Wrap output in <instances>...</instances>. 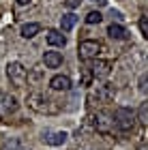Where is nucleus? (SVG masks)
<instances>
[{
    "instance_id": "11",
    "label": "nucleus",
    "mask_w": 148,
    "mask_h": 150,
    "mask_svg": "<svg viewBox=\"0 0 148 150\" xmlns=\"http://www.w3.org/2000/svg\"><path fill=\"white\" fill-rule=\"evenodd\" d=\"M43 62L47 69H58L62 64V54L60 52H45L43 54Z\"/></svg>"
},
{
    "instance_id": "23",
    "label": "nucleus",
    "mask_w": 148,
    "mask_h": 150,
    "mask_svg": "<svg viewBox=\"0 0 148 150\" xmlns=\"http://www.w3.org/2000/svg\"><path fill=\"white\" fill-rule=\"evenodd\" d=\"M30 0H17V4H28Z\"/></svg>"
},
{
    "instance_id": "13",
    "label": "nucleus",
    "mask_w": 148,
    "mask_h": 150,
    "mask_svg": "<svg viewBox=\"0 0 148 150\" xmlns=\"http://www.w3.org/2000/svg\"><path fill=\"white\" fill-rule=\"evenodd\" d=\"M107 35H110V39L123 41V39H127V30H125L120 24H110V28H107Z\"/></svg>"
},
{
    "instance_id": "10",
    "label": "nucleus",
    "mask_w": 148,
    "mask_h": 150,
    "mask_svg": "<svg viewBox=\"0 0 148 150\" xmlns=\"http://www.w3.org/2000/svg\"><path fill=\"white\" fill-rule=\"evenodd\" d=\"M50 88L52 90H69L71 88L69 75H54V77L50 79Z\"/></svg>"
},
{
    "instance_id": "2",
    "label": "nucleus",
    "mask_w": 148,
    "mask_h": 150,
    "mask_svg": "<svg viewBox=\"0 0 148 150\" xmlns=\"http://www.w3.org/2000/svg\"><path fill=\"white\" fill-rule=\"evenodd\" d=\"M90 120H92V127H95V131H97V133H101V135L112 133V129L116 127V122H114V116L107 112V110L97 112Z\"/></svg>"
},
{
    "instance_id": "25",
    "label": "nucleus",
    "mask_w": 148,
    "mask_h": 150,
    "mask_svg": "<svg viewBox=\"0 0 148 150\" xmlns=\"http://www.w3.org/2000/svg\"><path fill=\"white\" fill-rule=\"evenodd\" d=\"M0 120H2V114H0Z\"/></svg>"
},
{
    "instance_id": "12",
    "label": "nucleus",
    "mask_w": 148,
    "mask_h": 150,
    "mask_svg": "<svg viewBox=\"0 0 148 150\" xmlns=\"http://www.w3.org/2000/svg\"><path fill=\"white\" fill-rule=\"evenodd\" d=\"M47 43L52 47H64L67 45V37L60 30H47Z\"/></svg>"
},
{
    "instance_id": "9",
    "label": "nucleus",
    "mask_w": 148,
    "mask_h": 150,
    "mask_svg": "<svg viewBox=\"0 0 148 150\" xmlns=\"http://www.w3.org/2000/svg\"><path fill=\"white\" fill-rule=\"evenodd\" d=\"M67 137H69V135H67L64 131H56V133H45L43 135V142L47 146H62L67 142Z\"/></svg>"
},
{
    "instance_id": "21",
    "label": "nucleus",
    "mask_w": 148,
    "mask_h": 150,
    "mask_svg": "<svg viewBox=\"0 0 148 150\" xmlns=\"http://www.w3.org/2000/svg\"><path fill=\"white\" fill-rule=\"evenodd\" d=\"M64 2H67V6H69V9H77L82 0H64Z\"/></svg>"
},
{
    "instance_id": "16",
    "label": "nucleus",
    "mask_w": 148,
    "mask_h": 150,
    "mask_svg": "<svg viewBox=\"0 0 148 150\" xmlns=\"http://www.w3.org/2000/svg\"><path fill=\"white\" fill-rule=\"evenodd\" d=\"M101 22H103V15H101V13L99 11H90L88 13V15H86V24H101Z\"/></svg>"
},
{
    "instance_id": "8",
    "label": "nucleus",
    "mask_w": 148,
    "mask_h": 150,
    "mask_svg": "<svg viewBox=\"0 0 148 150\" xmlns=\"http://www.w3.org/2000/svg\"><path fill=\"white\" fill-rule=\"evenodd\" d=\"M17 110V99L15 97H11V94H6V92H0V114H13Z\"/></svg>"
},
{
    "instance_id": "5",
    "label": "nucleus",
    "mask_w": 148,
    "mask_h": 150,
    "mask_svg": "<svg viewBox=\"0 0 148 150\" xmlns=\"http://www.w3.org/2000/svg\"><path fill=\"white\" fill-rule=\"evenodd\" d=\"M26 103H28V107H32V110L39 112V114H45V112H52V110H54V107L50 105V99L45 97V94H41V92H32V94H28Z\"/></svg>"
},
{
    "instance_id": "20",
    "label": "nucleus",
    "mask_w": 148,
    "mask_h": 150,
    "mask_svg": "<svg viewBox=\"0 0 148 150\" xmlns=\"http://www.w3.org/2000/svg\"><path fill=\"white\" fill-rule=\"evenodd\" d=\"M140 116H142V120L148 122V101H144L142 107H140Z\"/></svg>"
},
{
    "instance_id": "6",
    "label": "nucleus",
    "mask_w": 148,
    "mask_h": 150,
    "mask_svg": "<svg viewBox=\"0 0 148 150\" xmlns=\"http://www.w3.org/2000/svg\"><path fill=\"white\" fill-rule=\"evenodd\" d=\"M112 99H114V88H112L110 84L99 86L95 92L88 94V101H90V103H95V101H99V103H110Z\"/></svg>"
},
{
    "instance_id": "24",
    "label": "nucleus",
    "mask_w": 148,
    "mask_h": 150,
    "mask_svg": "<svg viewBox=\"0 0 148 150\" xmlns=\"http://www.w3.org/2000/svg\"><path fill=\"white\" fill-rule=\"evenodd\" d=\"M137 150H148V144H142V146H140Z\"/></svg>"
},
{
    "instance_id": "22",
    "label": "nucleus",
    "mask_w": 148,
    "mask_h": 150,
    "mask_svg": "<svg viewBox=\"0 0 148 150\" xmlns=\"http://www.w3.org/2000/svg\"><path fill=\"white\" fill-rule=\"evenodd\" d=\"M92 2H97V4H101V6H103V4H105V0H92Z\"/></svg>"
},
{
    "instance_id": "18",
    "label": "nucleus",
    "mask_w": 148,
    "mask_h": 150,
    "mask_svg": "<svg viewBox=\"0 0 148 150\" xmlns=\"http://www.w3.org/2000/svg\"><path fill=\"white\" fill-rule=\"evenodd\" d=\"M92 77H95L92 71H90V69H84V71H82V86H90Z\"/></svg>"
},
{
    "instance_id": "14",
    "label": "nucleus",
    "mask_w": 148,
    "mask_h": 150,
    "mask_svg": "<svg viewBox=\"0 0 148 150\" xmlns=\"http://www.w3.org/2000/svg\"><path fill=\"white\" fill-rule=\"evenodd\" d=\"M39 30H41V26L35 24V22H30V24H24L19 32H22V37H24V39H32V37H37V35H39Z\"/></svg>"
},
{
    "instance_id": "3",
    "label": "nucleus",
    "mask_w": 148,
    "mask_h": 150,
    "mask_svg": "<svg viewBox=\"0 0 148 150\" xmlns=\"http://www.w3.org/2000/svg\"><path fill=\"white\" fill-rule=\"evenodd\" d=\"M6 75H9L11 84H15V86H24L26 79H28V71H26V67L22 62H9L6 64Z\"/></svg>"
},
{
    "instance_id": "7",
    "label": "nucleus",
    "mask_w": 148,
    "mask_h": 150,
    "mask_svg": "<svg viewBox=\"0 0 148 150\" xmlns=\"http://www.w3.org/2000/svg\"><path fill=\"white\" fill-rule=\"evenodd\" d=\"M90 71L95 77H107L112 71V62L110 60H101V58H95V64L90 67Z\"/></svg>"
},
{
    "instance_id": "19",
    "label": "nucleus",
    "mask_w": 148,
    "mask_h": 150,
    "mask_svg": "<svg viewBox=\"0 0 148 150\" xmlns=\"http://www.w3.org/2000/svg\"><path fill=\"white\" fill-rule=\"evenodd\" d=\"M140 30H142V35L148 39V17H142V19H140Z\"/></svg>"
},
{
    "instance_id": "1",
    "label": "nucleus",
    "mask_w": 148,
    "mask_h": 150,
    "mask_svg": "<svg viewBox=\"0 0 148 150\" xmlns=\"http://www.w3.org/2000/svg\"><path fill=\"white\" fill-rule=\"evenodd\" d=\"M114 122H116L120 133H131L133 129H135L137 114L133 112L131 107H116V112H114Z\"/></svg>"
},
{
    "instance_id": "4",
    "label": "nucleus",
    "mask_w": 148,
    "mask_h": 150,
    "mask_svg": "<svg viewBox=\"0 0 148 150\" xmlns=\"http://www.w3.org/2000/svg\"><path fill=\"white\" fill-rule=\"evenodd\" d=\"M99 52H101V43L99 41H92V39L82 41L79 47H77V54H79L82 60H95L99 56Z\"/></svg>"
},
{
    "instance_id": "17",
    "label": "nucleus",
    "mask_w": 148,
    "mask_h": 150,
    "mask_svg": "<svg viewBox=\"0 0 148 150\" xmlns=\"http://www.w3.org/2000/svg\"><path fill=\"white\" fill-rule=\"evenodd\" d=\"M2 150H22V144H19V139H6Z\"/></svg>"
},
{
    "instance_id": "15",
    "label": "nucleus",
    "mask_w": 148,
    "mask_h": 150,
    "mask_svg": "<svg viewBox=\"0 0 148 150\" xmlns=\"http://www.w3.org/2000/svg\"><path fill=\"white\" fill-rule=\"evenodd\" d=\"M75 22H77V17L73 15V13H64V15L60 17V30H62V32H69L73 26H75Z\"/></svg>"
}]
</instances>
